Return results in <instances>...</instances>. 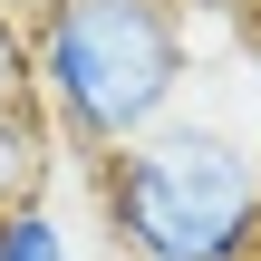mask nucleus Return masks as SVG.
Instances as JSON below:
<instances>
[{
  "label": "nucleus",
  "mask_w": 261,
  "mask_h": 261,
  "mask_svg": "<svg viewBox=\"0 0 261 261\" xmlns=\"http://www.w3.org/2000/svg\"><path fill=\"white\" fill-rule=\"evenodd\" d=\"M194 19L174 0H48L29 19V97L77 155H116L184 107Z\"/></svg>",
  "instance_id": "nucleus-1"
},
{
  "label": "nucleus",
  "mask_w": 261,
  "mask_h": 261,
  "mask_svg": "<svg viewBox=\"0 0 261 261\" xmlns=\"http://www.w3.org/2000/svg\"><path fill=\"white\" fill-rule=\"evenodd\" d=\"M97 213L126 261H261V145L174 107L97 155Z\"/></svg>",
  "instance_id": "nucleus-2"
},
{
  "label": "nucleus",
  "mask_w": 261,
  "mask_h": 261,
  "mask_svg": "<svg viewBox=\"0 0 261 261\" xmlns=\"http://www.w3.org/2000/svg\"><path fill=\"white\" fill-rule=\"evenodd\" d=\"M0 261H77V242L39 194H19V203H0Z\"/></svg>",
  "instance_id": "nucleus-3"
},
{
  "label": "nucleus",
  "mask_w": 261,
  "mask_h": 261,
  "mask_svg": "<svg viewBox=\"0 0 261 261\" xmlns=\"http://www.w3.org/2000/svg\"><path fill=\"white\" fill-rule=\"evenodd\" d=\"M0 107H29V29L0 10Z\"/></svg>",
  "instance_id": "nucleus-4"
},
{
  "label": "nucleus",
  "mask_w": 261,
  "mask_h": 261,
  "mask_svg": "<svg viewBox=\"0 0 261 261\" xmlns=\"http://www.w3.org/2000/svg\"><path fill=\"white\" fill-rule=\"evenodd\" d=\"M242 68H252V87H261V10L242 0Z\"/></svg>",
  "instance_id": "nucleus-5"
},
{
  "label": "nucleus",
  "mask_w": 261,
  "mask_h": 261,
  "mask_svg": "<svg viewBox=\"0 0 261 261\" xmlns=\"http://www.w3.org/2000/svg\"><path fill=\"white\" fill-rule=\"evenodd\" d=\"M174 10H184V19H194V10H232V19H242V0H174Z\"/></svg>",
  "instance_id": "nucleus-6"
},
{
  "label": "nucleus",
  "mask_w": 261,
  "mask_h": 261,
  "mask_svg": "<svg viewBox=\"0 0 261 261\" xmlns=\"http://www.w3.org/2000/svg\"><path fill=\"white\" fill-rule=\"evenodd\" d=\"M252 10H261V0H252Z\"/></svg>",
  "instance_id": "nucleus-7"
}]
</instances>
